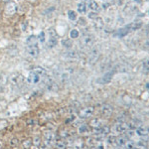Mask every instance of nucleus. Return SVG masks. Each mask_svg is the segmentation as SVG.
Instances as JSON below:
<instances>
[{
  "label": "nucleus",
  "instance_id": "obj_37",
  "mask_svg": "<svg viewBox=\"0 0 149 149\" xmlns=\"http://www.w3.org/2000/svg\"><path fill=\"white\" fill-rule=\"evenodd\" d=\"M32 142H33V144H34L35 146H39L40 143H41V140H40L39 137H35L34 139H33Z\"/></svg>",
  "mask_w": 149,
  "mask_h": 149
},
{
  "label": "nucleus",
  "instance_id": "obj_26",
  "mask_svg": "<svg viewBox=\"0 0 149 149\" xmlns=\"http://www.w3.org/2000/svg\"><path fill=\"white\" fill-rule=\"evenodd\" d=\"M55 143H56V146L59 149H65V148H66V146H67L66 142H65L63 139H60V140L55 141Z\"/></svg>",
  "mask_w": 149,
  "mask_h": 149
},
{
  "label": "nucleus",
  "instance_id": "obj_27",
  "mask_svg": "<svg viewBox=\"0 0 149 149\" xmlns=\"http://www.w3.org/2000/svg\"><path fill=\"white\" fill-rule=\"evenodd\" d=\"M79 36H80V32H79L77 29H72V30L70 31V37L73 38V39H76Z\"/></svg>",
  "mask_w": 149,
  "mask_h": 149
},
{
  "label": "nucleus",
  "instance_id": "obj_12",
  "mask_svg": "<svg viewBox=\"0 0 149 149\" xmlns=\"http://www.w3.org/2000/svg\"><path fill=\"white\" fill-rule=\"evenodd\" d=\"M109 126H103V127H97V128H95V134L97 135H100V136H105L109 133Z\"/></svg>",
  "mask_w": 149,
  "mask_h": 149
},
{
  "label": "nucleus",
  "instance_id": "obj_1",
  "mask_svg": "<svg viewBox=\"0 0 149 149\" xmlns=\"http://www.w3.org/2000/svg\"><path fill=\"white\" fill-rule=\"evenodd\" d=\"M47 77V72L45 69L37 67V68L33 69L27 76V83L29 85H38V84L42 83Z\"/></svg>",
  "mask_w": 149,
  "mask_h": 149
},
{
  "label": "nucleus",
  "instance_id": "obj_23",
  "mask_svg": "<svg viewBox=\"0 0 149 149\" xmlns=\"http://www.w3.org/2000/svg\"><path fill=\"white\" fill-rule=\"evenodd\" d=\"M86 4L84 3L83 1L80 2V3L78 4V12L79 13L84 14V13H86Z\"/></svg>",
  "mask_w": 149,
  "mask_h": 149
},
{
  "label": "nucleus",
  "instance_id": "obj_28",
  "mask_svg": "<svg viewBox=\"0 0 149 149\" xmlns=\"http://www.w3.org/2000/svg\"><path fill=\"white\" fill-rule=\"evenodd\" d=\"M68 17L71 21H76L77 20V13L73 10L68 11Z\"/></svg>",
  "mask_w": 149,
  "mask_h": 149
},
{
  "label": "nucleus",
  "instance_id": "obj_5",
  "mask_svg": "<svg viewBox=\"0 0 149 149\" xmlns=\"http://www.w3.org/2000/svg\"><path fill=\"white\" fill-rule=\"evenodd\" d=\"M44 81V85L46 90L48 91H55L57 88V84H56V80L52 77H46Z\"/></svg>",
  "mask_w": 149,
  "mask_h": 149
},
{
  "label": "nucleus",
  "instance_id": "obj_45",
  "mask_svg": "<svg viewBox=\"0 0 149 149\" xmlns=\"http://www.w3.org/2000/svg\"><path fill=\"white\" fill-rule=\"evenodd\" d=\"M131 149H137V147H135V146H134L133 148H131Z\"/></svg>",
  "mask_w": 149,
  "mask_h": 149
},
{
  "label": "nucleus",
  "instance_id": "obj_43",
  "mask_svg": "<svg viewBox=\"0 0 149 149\" xmlns=\"http://www.w3.org/2000/svg\"><path fill=\"white\" fill-rule=\"evenodd\" d=\"M134 1H136V2H138V3H139V2H141V0H134Z\"/></svg>",
  "mask_w": 149,
  "mask_h": 149
},
{
  "label": "nucleus",
  "instance_id": "obj_38",
  "mask_svg": "<svg viewBox=\"0 0 149 149\" xmlns=\"http://www.w3.org/2000/svg\"><path fill=\"white\" fill-rule=\"evenodd\" d=\"M27 25H28L27 21H25V22H23L22 24H21V30H22L23 32H25V31L27 30Z\"/></svg>",
  "mask_w": 149,
  "mask_h": 149
},
{
  "label": "nucleus",
  "instance_id": "obj_14",
  "mask_svg": "<svg viewBox=\"0 0 149 149\" xmlns=\"http://www.w3.org/2000/svg\"><path fill=\"white\" fill-rule=\"evenodd\" d=\"M64 57L66 58L67 60H76L79 58V54L77 51L74 50H69L64 54Z\"/></svg>",
  "mask_w": 149,
  "mask_h": 149
},
{
  "label": "nucleus",
  "instance_id": "obj_44",
  "mask_svg": "<svg viewBox=\"0 0 149 149\" xmlns=\"http://www.w3.org/2000/svg\"><path fill=\"white\" fill-rule=\"evenodd\" d=\"M3 1H4V2H8L9 0H3Z\"/></svg>",
  "mask_w": 149,
  "mask_h": 149
},
{
  "label": "nucleus",
  "instance_id": "obj_4",
  "mask_svg": "<svg viewBox=\"0 0 149 149\" xmlns=\"http://www.w3.org/2000/svg\"><path fill=\"white\" fill-rule=\"evenodd\" d=\"M93 112H95V107H84V109H81L80 110V112H79V116L81 117V118H88V117H91L92 115L93 114Z\"/></svg>",
  "mask_w": 149,
  "mask_h": 149
},
{
  "label": "nucleus",
  "instance_id": "obj_30",
  "mask_svg": "<svg viewBox=\"0 0 149 149\" xmlns=\"http://www.w3.org/2000/svg\"><path fill=\"white\" fill-rule=\"evenodd\" d=\"M142 68L144 72H149V58H147V59H145L143 61Z\"/></svg>",
  "mask_w": 149,
  "mask_h": 149
},
{
  "label": "nucleus",
  "instance_id": "obj_36",
  "mask_svg": "<svg viewBox=\"0 0 149 149\" xmlns=\"http://www.w3.org/2000/svg\"><path fill=\"white\" fill-rule=\"evenodd\" d=\"M88 18L92 19V20H95V19L97 18V14L95 13V12H91V13H88Z\"/></svg>",
  "mask_w": 149,
  "mask_h": 149
},
{
  "label": "nucleus",
  "instance_id": "obj_19",
  "mask_svg": "<svg viewBox=\"0 0 149 149\" xmlns=\"http://www.w3.org/2000/svg\"><path fill=\"white\" fill-rule=\"evenodd\" d=\"M127 140H128V139L126 137H122V136L121 137H117L116 140H115V145L118 146V147H123Z\"/></svg>",
  "mask_w": 149,
  "mask_h": 149
},
{
  "label": "nucleus",
  "instance_id": "obj_47",
  "mask_svg": "<svg viewBox=\"0 0 149 149\" xmlns=\"http://www.w3.org/2000/svg\"><path fill=\"white\" fill-rule=\"evenodd\" d=\"M0 148H1V143H0Z\"/></svg>",
  "mask_w": 149,
  "mask_h": 149
},
{
  "label": "nucleus",
  "instance_id": "obj_13",
  "mask_svg": "<svg viewBox=\"0 0 149 149\" xmlns=\"http://www.w3.org/2000/svg\"><path fill=\"white\" fill-rule=\"evenodd\" d=\"M100 58V52L97 49H93L92 52H91L90 56H88V62L91 64H95V62L97 61V59Z\"/></svg>",
  "mask_w": 149,
  "mask_h": 149
},
{
  "label": "nucleus",
  "instance_id": "obj_41",
  "mask_svg": "<svg viewBox=\"0 0 149 149\" xmlns=\"http://www.w3.org/2000/svg\"><path fill=\"white\" fill-rule=\"evenodd\" d=\"M18 144V140L16 138H12V140H11V145L12 146H16Z\"/></svg>",
  "mask_w": 149,
  "mask_h": 149
},
{
  "label": "nucleus",
  "instance_id": "obj_40",
  "mask_svg": "<svg viewBox=\"0 0 149 149\" xmlns=\"http://www.w3.org/2000/svg\"><path fill=\"white\" fill-rule=\"evenodd\" d=\"M142 48H143L144 50H146V51H149V40H147L145 43H144Z\"/></svg>",
  "mask_w": 149,
  "mask_h": 149
},
{
  "label": "nucleus",
  "instance_id": "obj_32",
  "mask_svg": "<svg viewBox=\"0 0 149 149\" xmlns=\"http://www.w3.org/2000/svg\"><path fill=\"white\" fill-rule=\"evenodd\" d=\"M38 40H39L40 43H45L46 42V35H45V32H41L39 36H38Z\"/></svg>",
  "mask_w": 149,
  "mask_h": 149
},
{
  "label": "nucleus",
  "instance_id": "obj_35",
  "mask_svg": "<svg viewBox=\"0 0 149 149\" xmlns=\"http://www.w3.org/2000/svg\"><path fill=\"white\" fill-rule=\"evenodd\" d=\"M6 83V77L5 76H0V88H2Z\"/></svg>",
  "mask_w": 149,
  "mask_h": 149
},
{
  "label": "nucleus",
  "instance_id": "obj_7",
  "mask_svg": "<svg viewBox=\"0 0 149 149\" xmlns=\"http://www.w3.org/2000/svg\"><path fill=\"white\" fill-rule=\"evenodd\" d=\"M95 43V37L92 34H86L81 38V44L86 47H91Z\"/></svg>",
  "mask_w": 149,
  "mask_h": 149
},
{
  "label": "nucleus",
  "instance_id": "obj_33",
  "mask_svg": "<svg viewBox=\"0 0 149 149\" xmlns=\"http://www.w3.org/2000/svg\"><path fill=\"white\" fill-rule=\"evenodd\" d=\"M90 124H91V126L95 127V128H97V127H100V120H98V119H93V120L91 121Z\"/></svg>",
  "mask_w": 149,
  "mask_h": 149
},
{
  "label": "nucleus",
  "instance_id": "obj_24",
  "mask_svg": "<svg viewBox=\"0 0 149 149\" xmlns=\"http://www.w3.org/2000/svg\"><path fill=\"white\" fill-rule=\"evenodd\" d=\"M88 7H90L93 12H97L100 10V5H98V3L95 1H91L90 4H88Z\"/></svg>",
  "mask_w": 149,
  "mask_h": 149
},
{
  "label": "nucleus",
  "instance_id": "obj_20",
  "mask_svg": "<svg viewBox=\"0 0 149 149\" xmlns=\"http://www.w3.org/2000/svg\"><path fill=\"white\" fill-rule=\"evenodd\" d=\"M95 28H97V30H100V29L103 28V21L102 18L97 17V19H95Z\"/></svg>",
  "mask_w": 149,
  "mask_h": 149
},
{
  "label": "nucleus",
  "instance_id": "obj_8",
  "mask_svg": "<svg viewBox=\"0 0 149 149\" xmlns=\"http://www.w3.org/2000/svg\"><path fill=\"white\" fill-rule=\"evenodd\" d=\"M113 74H114L113 72H107L105 74H103L102 78L98 79L97 81L100 84H103V85H105V84H109V83L111 81L112 78H113Z\"/></svg>",
  "mask_w": 149,
  "mask_h": 149
},
{
  "label": "nucleus",
  "instance_id": "obj_25",
  "mask_svg": "<svg viewBox=\"0 0 149 149\" xmlns=\"http://www.w3.org/2000/svg\"><path fill=\"white\" fill-rule=\"evenodd\" d=\"M62 45H63L65 48H67V49H71L72 46H73V42L70 39H64V40H62Z\"/></svg>",
  "mask_w": 149,
  "mask_h": 149
},
{
  "label": "nucleus",
  "instance_id": "obj_29",
  "mask_svg": "<svg viewBox=\"0 0 149 149\" xmlns=\"http://www.w3.org/2000/svg\"><path fill=\"white\" fill-rule=\"evenodd\" d=\"M134 142L132 140H127L126 142H125V144H124V146H123V148L124 149H131V148H133L134 147Z\"/></svg>",
  "mask_w": 149,
  "mask_h": 149
},
{
  "label": "nucleus",
  "instance_id": "obj_42",
  "mask_svg": "<svg viewBox=\"0 0 149 149\" xmlns=\"http://www.w3.org/2000/svg\"><path fill=\"white\" fill-rule=\"evenodd\" d=\"M145 32H146V34L149 35V24L145 27Z\"/></svg>",
  "mask_w": 149,
  "mask_h": 149
},
{
  "label": "nucleus",
  "instance_id": "obj_16",
  "mask_svg": "<svg viewBox=\"0 0 149 149\" xmlns=\"http://www.w3.org/2000/svg\"><path fill=\"white\" fill-rule=\"evenodd\" d=\"M136 133H137L139 136H147L149 134V128L147 126L140 125L138 128H136Z\"/></svg>",
  "mask_w": 149,
  "mask_h": 149
},
{
  "label": "nucleus",
  "instance_id": "obj_15",
  "mask_svg": "<svg viewBox=\"0 0 149 149\" xmlns=\"http://www.w3.org/2000/svg\"><path fill=\"white\" fill-rule=\"evenodd\" d=\"M112 111H113V109H112L111 105L103 104L102 107V114L104 115V116H109L112 113Z\"/></svg>",
  "mask_w": 149,
  "mask_h": 149
},
{
  "label": "nucleus",
  "instance_id": "obj_18",
  "mask_svg": "<svg viewBox=\"0 0 149 149\" xmlns=\"http://www.w3.org/2000/svg\"><path fill=\"white\" fill-rule=\"evenodd\" d=\"M26 43H27V46H31V45H37V37L35 35H31L29 36L26 40Z\"/></svg>",
  "mask_w": 149,
  "mask_h": 149
},
{
  "label": "nucleus",
  "instance_id": "obj_21",
  "mask_svg": "<svg viewBox=\"0 0 149 149\" xmlns=\"http://www.w3.org/2000/svg\"><path fill=\"white\" fill-rule=\"evenodd\" d=\"M127 124H128L129 128H131V129L138 128V127L141 125L140 122H139L138 120H136V119H132V120H130V122H129V123H127Z\"/></svg>",
  "mask_w": 149,
  "mask_h": 149
},
{
  "label": "nucleus",
  "instance_id": "obj_46",
  "mask_svg": "<svg viewBox=\"0 0 149 149\" xmlns=\"http://www.w3.org/2000/svg\"><path fill=\"white\" fill-rule=\"evenodd\" d=\"M118 149H124V148H123V147H119Z\"/></svg>",
  "mask_w": 149,
  "mask_h": 149
},
{
  "label": "nucleus",
  "instance_id": "obj_22",
  "mask_svg": "<svg viewBox=\"0 0 149 149\" xmlns=\"http://www.w3.org/2000/svg\"><path fill=\"white\" fill-rule=\"evenodd\" d=\"M129 27H130L131 30H138V29H140L142 27V22H141V21H135V22L130 24Z\"/></svg>",
  "mask_w": 149,
  "mask_h": 149
},
{
  "label": "nucleus",
  "instance_id": "obj_49",
  "mask_svg": "<svg viewBox=\"0 0 149 149\" xmlns=\"http://www.w3.org/2000/svg\"><path fill=\"white\" fill-rule=\"evenodd\" d=\"M92 149H97V148H92Z\"/></svg>",
  "mask_w": 149,
  "mask_h": 149
},
{
  "label": "nucleus",
  "instance_id": "obj_9",
  "mask_svg": "<svg viewBox=\"0 0 149 149\" xmlns=\"http://www.w3.org/2000/svg\"><path fill=\"white\" fill-rule=\"evenodd\" d=\"M17 10H18V6L15 2H9V3H7V5L5 7L6 13L9 14V15L15 14L16 12H17Z\"/></svg>",
  "mask_w": 149,
  "mask_h": 149
},
{
  "label": "nucleus",
  "instance_id": "obj_34",
  "mask_svg": "<svg viewBox=\"0 0 149 149\" xmlns=\"http://www.w3.org/2000/svg\"><path fill=\"white\" fill-rule=\"evenodd\" d=\"M88 130V125H86V124H84V125H81L79 127V131H80V133H85Z\"/></svg>",
  "mask_w": 149,
  "mask_h": 149
},
{
  "label": "nucleus",
  "instance_id": "obj_17",
  "mask_svg": "<svg viewBox=\"0 0 149 149\" xmlns=\"http://www.w3.org/2000/svg\"><path fill=\"white\" fill-rule=\"evenodd\" d=\"M130 31V27L128 26H126V27H123V28H120L118 31H117V36L118 37H124V36H126L127 34H128V32Z\"/></svg>",
  "mask_w": 149,
  "mask_h": 149
},
{
  "label": "nucleus",
  "instance_id": "obj_2",
  "mask_svg": "<svg viewBox=\"0 0 149 149\" xmlns=\"http://www.w3.org/2000/svg\"><path fill=\"white\" fill-rule=\"evenodd\" d=\"M48 35H49V39L47 42V48L48 49H53L57 46L58 44V38H57V33L56 30L54 28H50L48 30Z\"/></svg>",
  "mask_w": 149,
  "mask_h": 149
},
{
  "label": "nucleus",
  "instance_id": "obj_31",
  "mask_svg": "<svg viewBox=\"0 0 149 149\" xmlns=\"http://www.w3.org/2000/svg\"><path fill=\"white\" fill-rule=\"evenodd\" d=\"M32 140H31V139H27V140H25L23 142V147L25 148V149H29L31 147V146H32Z\"/></svg>",
  "mask_w": 149,
  "mask_h": 149
},
{
  "label": "nucleus",
  "instance_id": "obj_48",
  "mask_svg": "<svg viewBox=\"0 0 149 149\" xmlns=\"http://www.w3.org/2000/svg\"><path fill=\"white\" fill-rule=\"evenodd\" d=\"M0 15H1V10H0Z\"/></svg>",
  "mask_w": 149,
  "mask_h": 149
},
{
  "label": "nucleus",
  "instance_id": "obj_11",
  "mask_svg": "<svg viewBox=\"0 0 149 149\" xmlns=\"http://www.w3.org/2000/svg\"><path fill=\"white\" fill-rule=\"evenodd\" d=\"M27 53L29 56L36 58L39 55V48L37 45H31V46H27Z\"/></svg>",
  "mask_w": 149,
  "mask_h": 149
},
{
  "label": "nucleus",
  "instance_id": "obj_6",
  "mask_svg": "<svg viewBox=\"0 0 149 149\" xmlns=\"http://www.w3.org/2000/svg\"><path fill=\"white\" fill-rule=\"evenodd\" d=\"M10 80H11V83L13 84V85L15 86H17V88H20V86H22L23 83H24L23 77L21 76V74H12Z\"/></svg>",
  "mask_w": 149,
  "mask_h": 149
},
{
  "label": "nucleus",
  "instance_id": "obj_39",
  "mask_svg": "<svg viewBox=\"0 0 149 149\" xmlns=\"http://www.w3.org/2000/svg\"><path fill=\"white\" fill-rule=\"evenodd\" d=\"M115 140H116V137H114V136H111V137L109 138V144H112V145H115Z\"/></svg>",
  "mask_w": 149,
  "mask_h": 149
},
{
  "label": "nucleus",
  "instance_id": "obj_10",
  "mask_svg": "<svg viewBox=\"0 0 149 149\" xmlns=\"http://www.w3.org/2000/svg\"><path fill=\"white\" fill-rule=\"evenodd\" d=\"M44 137H45V144H47L48 146L52 145V144L56 141V135H55L52 131L46 132V133L44 134Z\"/></svg>",
  "mask_w": 149,
  "mask_h": 149
},
{
  "label": "nucleus",
  "instance_id": "obj_3",
  "mask_svg": "<svg viewBox=\"0 0 149 149\" xmlns=\"http://www.w3.org/2000/svg\"><path fill=\"white\" fill-rule=\"evenodd\" d=\"M128 124L123 121H119L116 124H114V126L112 127V131L117 134H122L128 130Z\"/></svg>",
  "mask_w": 149,
  "mask_h": 149
}]
</instances>
